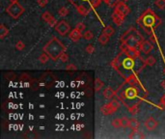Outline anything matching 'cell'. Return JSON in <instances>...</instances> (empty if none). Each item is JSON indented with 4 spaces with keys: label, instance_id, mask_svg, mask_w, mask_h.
Here are the masks:
<instances>
[{
    "label": "cell",
    "instance_id": "cell-1",
    "mask_svg": "<svg viewBox=\"0 0 165 139\" xmlns=\"http://www.w3.org/2000/svg\"><path fill=\"white\" fill-rule=\"evenodd\" d=\"M134 63L133 58L128 57L126 52L121 51L110 62V66L126 79L130 75L134 73Z\"/></svg>",
    "mask_w": 165,
    "mask_h": 139
},
{
    "label": "cell",
    "instance_id": "cell-2",
    "mask_svg": "<svg viewBox=\"0 0 165 139\" xmlns=\"http://www.w3.org/2000/svg\"><path fill=\"white\" fill-rule=\"evenodd\" d=\"M136 22L141 26L147 34L152 35L153 34V28H157L162 23L161 18L157 17L153 12L152 9L148 8L147 10L142 14V15L137 18Z\"/></svg>",
    "mask_w": 165,
    "mask_h": 139
},
{
    "label": "cell",
    "instance_id": "cell-3",
    "mask_svg": "<svg viewBox=\"0 0 165 139\" xmlns=\"http://www.w3.org/2000/svg\"><path fill=\"white\" fill-rule=\"evenodd\" d=\"M138 90L136 87L131 86L130 84H123L120 86V88L116 91V100H120L125 104L127 105V103L130 100H134L137 97H138Z\"/></svg>",
    "mask_w": 165,
    "mask_h": 139
},
{
    "label": "cell",
    "instance_id": "cell-4",
    "mask_svg": "<svg viewBox=\"0 0 165 139\" xmlns=\"http://www.w3.org/2000/svg\"><path fill=\"white\" fill-rule=\"evenodd\" d=\"M44 52L47 53L50 59L56 61L61 56L63 52L66 51V46L64 45L57 38H52L44 46Z\"/></svg>",
    "mask_w": 165,
    "mask_h": 139
},
{
    "label": "cell",
    "instance_id": "cell-5",
    "mask_svg": "<svg viewBox=\"0 0 165 139\" xmlns=\"http://www.w3.org/2000/svg\"><path fill=\"white\" fill-rule=\"evenodd\" d=\"M68 1L75 7L78 14L86 17L89 15L92 9L98 8L102 0H68Z\"/></svg>",
    "mask_w": 165,
    "mask_h": 139
},
{
    "label": "cell",
    "instance_id": "cell-6",
    "mask_svg": "<svg viewBox=\"0 0 165 139\" xmlns=\"http://www.w3.org/2000/svg\"><path fill=\"white\" fill-rule=\"evenodd\" d=\"M132 30H133V27L128 29L126 34L122 37V42H126V43L130 46V48H138L140 49V44H141V40L137 36H135L134 33H132Z\"/></svg>",
    "mask_w": 165,
    "mask_h": 139
},
{
    "label": "cell",
    "instance_id": "cell-7",
    "mask_svg": "<svg viewBox=\"0 0 165 139\" xmlns=\"http://www.w3.org/2000/svg\"><path fill=\"white\" fill-rule=\"evenodd\" d=\"M6 12L11 17L17 20V18H18L22 15V14L24 13V8L22 7L17 1V2H12L11 5L7 7Z\"/></svg>",
    "mask_w": 165,
    "mask_h": 139
},
{
    "label": "cell",
    "instance_id": "cell-8",
    "mask_svg": "<svg viewBox=\"0 0 165 139\" xmlns=\"http://www.w3.org/2000/svg\"><path fill=\"white\" fill-rule=\"evenodd\" d=\"M54 28H55V31L60 36H66L68 33L71 32V26L65 20H61L57 22V24L55 25Z\"/></svg>",
    "mask_w": 165,
    "mask_h": 139
},
{
    "label": "cell",
    "instance_id": "cell-9",
    "mask_svg": "<svg viewBox=\"0 0 165 139\" xmlns=\"http://www.w3.org/2000/svg\"><path fill=\"white\" fill-rule=\"evenodd\" d=\"M130 8H128V6L124 1L119 2L116 5L115 9H114V13L118 14V15H120L123 17H126L130 14Z\"/></svg>",
    "mask_w": 165,
    "mask_h": 139
},
{
    "label": "cell",
    "instance_id": "cell-10",
    "mask_svg": "<svg viewBox=\"0 0 165 139\" xmlns=\"http://www.w3.org/2000/svg\"><path fill=\"white\" fill-rule=\"evenodd\" d=\"M134 62L135 63H134V70H133V72H134L135 75L141 73L144 70V68L147 66L146 60H144L141 56H138V57L134 58Z\"/></svg>",
    "mask_w": 165,
    "mask_h": 139
},
{
    "label": "cell",
    "instance_id": "cell-11",
    "mask_svg": "<svg viewBox=\"0 0 165 139\" xmlns=\"http://www.w3.org/2000/svg\"><path fill=\"white\" fill-rule=\"evenodd\" d=\"M99 110H100V113H102V115H104V116L111 115V114H113L114 112H116V111H117V109L114 108L113 106L110 104V103L102 105V107L99 108Z\"/></svg>",
    "mask_w": 165,
    "mask_h": 139
},
{
    "label": "cell",
    "instance_id": "cell-12",
    "mask_svg": "<svg viewBox=\"0 0 165 139\" xmlns=\"http://www.w3.org/2000/svg\"><path fill=\"white\" fill-rule=\"evenodd\" d=\"M144 126L148 131H154V129L158 126V122L157 121V120H154V118L150 117L145 121Z\"/></svg>",
    "mask_w": 165,
    "mask_h": 139
},
{
    "label": "cell",
    "instance_id": "cell-13",
    "mask_svg": "<svg viewBox=\"0 0 165 139\" xmlns=\"http://www.w3.org/2000/svg\"><path fill=\"white\" fill-rule=\"evenodd\" d=\"M153 49V45L149 41H142L140 44V50L145 54H149Z\"/></svg>",
    "mask_w": 165,
    "mask_h": 139
},
{
    "label": "cell",
    "instance_id": "cell-14",
    "mask_svg": "<svg viewBox=\"0 0 165 139\" xmlns=\"http://www.w3.org/2000/svg\"><path fill=\"white\" fill-rule=\"evenodd\" d=\"M69 37H70V39L72 42H78L82 37H83V35L81 34V31L75 28V29L71 30L70 34H69Z\"/></svg>",
    "mask_w": 165,
    "mask_h": 139
},
{
    "label": "cell",
    "instance_id": "cell-15",
    "mask_svg": "<svg viewBox=\"0 0 165 139\" xmlns=\"http://www.w3.org/2000/svg\"><path fill=\"white\" fill-rule=\"evenodd\" d=\"M126 82L127 83V84H130L131 86H134V87L137 88V89H139V87L137 86L139 84V82H138V79H137L135 73H132V75H130L128 77H127L126 78Z\"/></svg>",
    "mask_w": 165,
    "mask_h": 139
},
{
    "label": "cell",
    "instance_id": "cell-16",
    "mask_svg": "<svg viewBox=\"0 0 165 139\" xmlns=\"http://www.w3.org/2000/svg\"><path fill=\"white\" fill-rule=\"evenodd\" d=\"M127 55L128 57H131V58H136L140 56V51H139V48H130L127 51H126Z\"/></svg>",
    "mask_w": 165,
    "mask_h": 139
},
{
    "label": "cell",
    "instance_id": "cell-17",
    "mask_svg": "<svg viewBox=\"0 0 165 139\" xmlns=\"http://www.w3.org/2000/svg\"><path fill=\"white\" fill-rule=\"evenodd\" d=\"M102 94H103L105 99H112L113 97L116 96V91H114L111 87H106L103 90Z\"/></svg>",
    "mask_w": 165,
    "mask_h": 139
},
{
    "label": "cell",
    "instance_id": "cell-18",
    "mask_svg": "<svg viewBox=\"0 0 165 139\" xmlns=\"http://www.w3.org/2000/svg\"><path fill=\"white\" fill-rule=\"evenodd\" d=\"M112 20H113V22L115 23L117 26H121L123 24L124 20H125V17H123L120 15H118V14L114 13L112 15Z\"/></svg>",
    "mask_w": 165,
    "mask_h": 139
},
{
    "label": "cell",
    "instance_id": "cell-19",
    "mask_svg": "<svg viewBox=\"0 0 165 139\" xmlns=\"http://www.w3.org/2000/svg\"><path fill=\"white\" fill-rule=\"evenodd\" d=\"M139 126H140V124H139V122L137 121L135 118L130 119V127H128V128H130L132 131H138Z\"/></svg>",
    "mask_w": 165,
    "mask_h": 139
},
{
    "label": "cell",
    "instance_id": "cell-20",
    "mask_svg": "<svg viewBox=\"0 0 165 139\" xmlns=\"http://www.w3.org/2000/svg\"><path fill=\"white\" fill-rule=\"evenodd\" d=\"M99 43L100 44V45H106L107 43H108V41H109V36H107L106 34H104V33H102V35H100L99 37Z\"/></svg>",
    "mask_w": 165,
    "mask_h": 139
},
{
    "label": "cell",
    "instance_id": "cell-21",
    "mask_svg": "<svg viewBox=\"0 0 165 139\" xmlns=\"http://www.w3.org/2000/svg\"><path fill=\"white\" fill-rule=\"evenodd\" d=\"M9 34V30L4 24L0 25V39H4Z\"/></svg>",
    "mask_w": 165,
    "mask_h": 139
},
{
    "label": "cell",
    "instance_id": "cell-22",
    "mask_svg": "<svg viewBox=\"0 0 165 139\" xmlns=\"http://www.w3.org/2000/svg\"><path fill=\"white\" fill-rule=\"evenodd\" d=\"M104 86V83L99 79V78H96L95 79V91L96 92H98V91H99Z\"/></svg>",
    "mask_w": 165,
    "mask_h": 139
},
{
    "label": "cell",
    "instance_id": "cell-23",
    "mask_svg": "<svg viewBox=\"0 0 165 139\" xmlns=\"http://www.w3.org/2000/svg\"><path fill=\"white\" fill-rule=\"evenodd\" d=\"M139 111V103H136L131 105L130 107H128V112H130L131 115H136Z\"/></svg>",
    "mask_w": 165,
    "mask_h": 139
},
{
    "label": "cell",
    "instance_id": "cell-24",
    "mask_svg": "<svg viewBox=\"0 0 165 139\" xmlns=\"http://www.w3.org/2000/svg\"><path fill=\"white\" fill-rule=\"evenodd\" d=\"M111 125H112V127H113V128H123L121 118L113 119V120H112V122H111Z\"/></svg>",
    "mask_w": 165,
    "mask_h": 139
},
{
    "label": "cell",
    "instance_id": "cell-25",
    "mask_svg": "<svg viewBox=\"0 0 165 139\" xmlns=\"http://www.w3.org/2000/svg\"><path fill=\"white\" fill-rule=\"evenodd\" d=\"M50 59V57L48 56V55L45 53V52H44L43 54H41L40 55V57H39V61H40V63L41 64H47V62H48V60Z\"/></svg>",
    "mask_w": 165,
    "mask_h": 139
},
{
    "label": "cell",
    "instance_id": "cell-26",
    "mask_svg": "<svg viewBox=\"0 0 165 139\" xmlns=\"http://www.w3.org/2000/svg\"><path fill=\"white\" fill-rule=\"evenodd\" d=\"M114 32H115V30H114V28L111 26V25H108V26H106L105 28L103 29V33L104 34H106L107 36H112L113 34H114Z\"/></svg>",
    "mask_w": 165,
    "mask_h": 139
},
{
    "label": "cell",
    "instance_id": "cell-27",
    "mask_svg": "<svg viewBox=\"0 0 165 139\" xmlns=\"http://www.w3.org/2000/svg\"><path fill=\"white\" fill-rule=\"evenodd\" d=\"M102 1H104V3L106 4V5H108L109 7L115 8L117 4L120 2V0H102Z\"/></svg>",
    "mask_w": 165,
    "mask_h": 139
},
{
    "label": "cell",
    "instance_id": "cell-28",
    "mask_svg": "<svg viewBox=\"0 0 165 139\" xmlns=\"http://www.w3.org/2000/svg\"><path fill=\"white\" fill-rule=\"evenodd\" d=\"M52 17H53V16H52L51 14H50L48 11L44 12V13L43 14V15H42V18H43V20H44L45 22H48L50 20H51Z\"/></svg>",
    "mask_w": 165,
    "mask_h": 139
},
{
    "label": "cell",
    "instance_id": "cell-29",
    "mask_svg": "<svg viewBox=\"0 0 165 139\" xmlns=\"http://www.w3.org/2000/svg\"><path fill=\"white\" fill-rule=\"evenodd\" d=\"M83 38H84V40H86V41H91V40H93V38H94L93 32L90 31V30L86 31L85 33L83 34Z\"/></svg>",
    "mask_w": 165,
    "mask_h": 139
},
{
    "label": "cell",
    "instance_id": "cell-30",
    "mask_svg": "<svg viewBox=\"0 0 165 139\" xmlns=\"http://www.w3.org/2000/svg\"><path fill=\"white\" fill-rule=\"evenodd\" d=\"M69 14V10L66 7H61L58 11V15L60 17H66Z\"/></svg>",
    "mask_w": 165,
    "mask_h": 139
},
{
    "label": "cell",
    "instance_id": "cell-31",
    "mask_svg": "<svg viewBox=\"0 0 165 139\" xmlns=\"http://www.w3.org/2000/svg\"><path fill=\"white\" fill-rule=\"evenodd\" d=\"M110 104H111L112 106H113V107L114 108H115V109H119V108H120V106H121V103H120V100H113L112 101H110Z\"/></svg>",
    "mask_w": 165,
    "mask_h": 139
},
{
    "label": "cell",
    "instance_id": "cell-32",
    "mask_svg": "<svg viewBox=\"0 0 165 139\" xmlns=\"http://www.w3.org/2000/svg\"><path fill=\"white\" fill-rule=\"evenodd\" d=\"M31 88L33 90L39 89V88H40V83H39V81L37 80V79H32V81H31Z\"/></svg>",
    "mask_w": 165,
    "mask_h": 139
},
{
    "label": "cell",
    "instance_id": "cell-33",
    "mask_svg": "<svg viewBox=\"0 0 165 139\" xmlns=\"http://www.w3.org/2000/svg\"><path fill=\"white\" fill-rule=\"evenodd\" d=\"M146 63L148 66H154V65L155 64V59L154 56H149L148 58L146 59Z\"/></svg>",
    "mask_w": 165,
    "mask_h": 139
},
{
    "label": "cell",
    "instance_id": "cell-34",
    "mask_svg": "<svg viewBox=\"0 0 165 139\" xmlns=\"http://www.w3.org/2000/svg\"><path fill=\"white\" fill-rule=\"evenodd\" d=\"M121 121H122L123 128H128L130 127V119H127V117H122Z\"/></svg>",
    "mask_w": 165,
    "mask_h": 139
},
{
    "label": "cell",
    "instance_id": "cell-35",
    "mask_svg": "<svg viewBox=\"0 0 165 139\" xmlns=\"http://www.w3.org/2000/svg\"><path fill=\"white\" fill-rule=\"evenodd\" d=\"M25 48V45L23 44V42H21V41H17V43H16V48L17 50H23Z\"/></svg>",
    "mask_w": 165,
    "mask_h": 139
},
{
    "label": "cell",
    "instance_id": "cell-36",
    "mask_svg": "<svg viewBox=\"0 0 165 139\" xmlns=\"http://www.w3.org/2000/svg\"><path fill=\"white\" fill-rule=\"evenodd\" d=\"M154 4L157 5L159 9H165V0H157L154 2Z\"/></svg>",
    "mask_w": 165,
    "mask_h": 139
},
{
    "label": "cell",
    "instance_id": "cell-37",
    "mask_svg": "<svg viewBox=\"0 0 165 139\" xmlns=\"http://www.w3.org/2000/svg\"><path fill=\"white\" fill-rule=\"evenodd\" d=\"M85 27H86V26H85V24H84L83 22H77L76 24H75V28L82 32V31H84V30H85Z\"/></svg>",
    "mask_w": 165,
    "mask_h": 139
},
{
    "label": "cell",
    "instance_id": "cell-38",
    "mask_svg": "<svg viewBox=\"0 0 165 139\" xmlns=\"http://www.w3.org/2000/svg\"><path fill=\"white\" fill-rule=\"evenodd\" d=\"M130 46L128 45L126 42H122V44H121V46H120V48H121V51H124V52H126L127 50L130 48Z\"/></svg>",
    "mask_w": 165,
    "mask_h": 139
},
{
    "label": "cell",
    "instance_id": "cell-39",
    "mask_svg": "<svg viewBox=\"0 0 165 139\" xmlns=\"http://www.w3.org/2000/svg\"><path fill=\"white\" fill-rule=\"evenodd\" d=\"M59 59H60L63 63H66V62H68V60H69V55H68V54L66 53V51H65V52H63V53H62V55H61L60 57H59Z\"/></svg>",
    "mask_w": 165,
    "mask_h": 139
},
{
    "label": "cell",
    "instance_id": "cell-40",
    "mask_svg": "<svg viewBox=\"0 0 165 139\" xmlns=\"http://www.w3.org/2000/svg\"><path fill=\"white\" fill-rule=\"evenodd\" d=\"M85 50H86V52L88 53V54H92V53L95 51V48L92 45H88L86 46Z\"/></svg>",
    "mask_w": 165,
    "mask_h": 139
},
{
    "label": "cell",
    "instance_id": "cell-41",
    "mask_svg": "<svg viewBox=\"0 0 165 139\" xmlns=\"http://www.w3.org/2000/svg\"><path fill=\"white\" fill-rule=\"evenodd\" d=\"M66 70H67V71H76L77 68L73 64H68L66 66Z\"/></svg>",
    "mask_w": 165,
    "mask_h": 139
},
{
    "label": "cell",
    "instance_id": "cell-42",
    "mask_svg": "<svg viewBox=\"0 0 165 139\" xmlns=\"http://www.w3.org/2000/svg\"><path fill=\"white\" fill-rule=\"evenodd\" d=\"M37 2H38L40 7H44V6L47 5L48 0H37Z\"/></svg>",
    "mask_w": 165,
    "mask_h": 139
},
{
    "label": "cell",
    "instance_id": "cell-43",
    "mask_svg": "<svg viewBox=\"0 0 165 139\" xmlns=\"http://www.w3.org/2000/svg\"><path fill=\"white\" fill-rule=\"evenodd\" d=\"M47 23H48V25H49L50 27H55V25L57 24V20H56V18L52 17L51 20H50Z\"/></svg>",
    "mask_w": 165,
    "mask_h": 139
},
{
    "label": "cell",
    "instance_id": "cell-44",
    "mask_svg": "<svg viewBox=\"0 0 165 139\" xmlns=\"http://www.w3.org/2000/svg\"><path fill=\"white\" fill-rule=\"evenodd\" d=\"M160 103L165 107V94L161 97V99H160Z\"/></svg>",
    "mask_w": 165,
    "mask_h": 139
},
{
    "label": "cell",
    "instance_id": "cell-45",
    "mask_svg": "<svg viewBox=\"0 0 165 139\" xmlns=\"http://www.w3.org/2000/svg\"><path fill=\"white\" fill-rule=\"evenodd\" d=\"M160 85L162 86V88L165 90V79L163 80V81H161V83H160Z\"/></svg>",
    "mask_w": 165,
    "mask_h": 139
},
{
    "label": "cell",
    "instance_id": "cell-46",
    "mask_svg": "<svg viewBox=\"0 0 165 139\" xmlns=\"http://www.w3.org/2000/svg\"><path fill=\"white\" fill-rule=\"evenodd\" d=\"M9 1H11V2H17V1H18V0H9Z\"/></svg>",
    "mask_w": 165,
    "mask_h": 139
},
{
    "label": "cell",
    "instance_id": "cell-47",
    "mask_svg": "<svg viewBox=\"0 0 165 139\" xmlns=\"http://www.w3.org/2000/svg\"><path fill=\"white\" fill-rule=\"evenodd\" d=\"M123 1H124V2H126V1H127V0H123Z\"/></svg>",
    "mask_w": 165,
    "mask_h": 139
},
{
    "label": "cell",
    "instance_id": "cell-48",
    "mask_svg": "<svg viewBox=\"0 0 165 139\" xmlns=\"http://www.w3.org/2000/svg\"><path fill=\"white\" fill-rule=\"evenodd\" d=\"M164 73H165V69H164Z\"/></svg>",
    "mask_w": 165,
    "mask_h": 139
}]
</instances>
